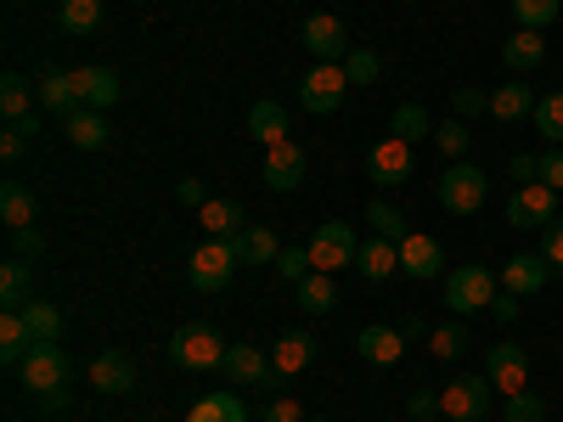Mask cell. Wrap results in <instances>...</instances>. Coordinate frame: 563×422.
I'll return each instance as SVG.
<instances>
[{"mask_svg":"<svg viewBox=\"0 0 563 422\" xmlns=\"http://www.w3.org/2000/svg\"><path fill=\"white\" fill-rule=\"evenodd\" d=\"M501 293V276L490 265H456L445 276V304L451 315H474V310H490V299Z\"/></svg>","mask_w":563,"mask_h":422,"instance_id":"obj_1","label":"cell"},{"mask_svg":"<svg viewBox=\"0 0 563 422\" xmlns=\"http://www.w3.org/2000/svg\"><path fill=\"white\" fill-rule=\"evenodd\" d=\"M225 349H231V344L214 333V326H203V321L180 326V333L169 338V360L186 366V371H214V366H225Z\"/></svg>","mask_w":563,"mask_h":422,"instance_id":"obj_2","label":"cell"},{"mask_svg":"<svg viewBox=\"0 0 563 422\" xmlns=\"http://www.w3.org/2000/svg\"><path fill=\"white\" fill-rule=\"evenodd\" d=\"M355 254H361V237H355V225L350 220H321L316 231H310V270H344V265H355Z\"/></svg>","mask_w":563,"mask_h":422,"instance_id":"obj_3","label":"cell"},{"mask_svg":"<svg viewBox=\"0 0 563 422\" xmlns=\"http://www.w3.org/2000/svg\"><path fill=\"white\" fill-rule=\"evenodd\" d=\"M485 198H490V180H485L479 164L462 158V164H451V169L440 175V203H445V214H479Z\"/></svg>","mask_w":563,"mask_h":422,"instance_id":"obj_4","label":"cell"},{"mask_svg":"<svg viewBox=\"0 0 563 422\" xmlns=\"http://www.w3.org/2000/svg\"><path fill=\"white\" fill-rule=\"evenodd\" d=\"M231 270H238V248H231V237H209L192 259H186V281H192L198 293H220Z\"/></svg>","mask_w":563,"mask_h":422,"instance_id":"obj_5","label":"cell"},{"mask_svg":"<svg viewBox=\"0 0 563 422\" xmlns=\"http://www.w3.org/2000/svg\"><path fill=\"white\" fill-rule=\"evenodd\" d=\"M68 371H74V360L63 344H34L29 360L18 366V378L29 395H52V389H68Z\"/></svg>","mask_w":563,"mask_h":422,"instance_id":"obj_6","label":"cell"},{"mask_svg":"<svg viewBox=\"0 0 563 422\" xmlns=\"http://www.w3.org/2000/svg\"><path fill=\"white\" fill-rule=\"evenodd\" d=\"M490 378L485 371H467V378H451L445 389H440V417H451V422H479L485 411H490Z\"/></svg>","mask_w":563,"mask_h":422,"instance_id":"obj_7","label":"cell"},{"mask_svg":"<svg viewBox=\"0 0 563 422\" xmlns=\"http://www.w3.org/2000/svg\"><path fill=\"white\" fill-rule=\"evenodd\" d=\"M344 90H350V74H344V63H316V68L299 79L305 113H339Z\"/></svg>","mask_w":563,"mask_h":422,"instance_id":"obj_8","label":"cell"},{"mask_svg":"<svg viewBox=\"0 0 563 422\" xmlns=\"http://www.w3.org/2000/svg\"><path fill=\"white\" fill-rule=\"evenodd\" d=\"M558 220V192L547 180H530V186H519L512 192V203H507V225H519V231H547Z\"/></svg>","mask_w":563,"mask_h":422,"instance_id":"obj_9","label":"cell"},{"mask_svg":"<svg viewBox=\"0 0 563 422\" xmlns=\"http://www.w3.org/2000/svg\"><path fill=\"white\" fill-rule=\"evenodd\" d=\"M220 371H225L231 384H243V389H276V378H282V371H276V360H271L260 344H231Z\"/></svg>","mask_w":563,"mask_h":422,"instance_id":"obj_10","label":"cell"},{"mask_svg":"<svg viewBox=\"0 0 563 422\" xmlns=\"http://www.w3.org/2000/svg\"><path fill=\"white\" fill-rule=\"evenodd\" d=\"M485 378H490L496 395L530 389V349H519V344H490V349H485Z\"/></svg>","mask_w":563,"mask_h":422,"instance_id":"obj_11","label":"cell"},{"mask_svg":"<svg viewBox=\"0 0 563 422\" xmlns=\"http://www.w3.org/2000/svg\"><path fill=\"white\" fill-rule=\"evenodd\" d=\"M305 52L316 63H344L355 45H350V29L333 12H316V18H305Z\"/></svg>","mask_w":563,"mask_h":422,"instance_id":"obj_12","label":"cell"},{"mask_svg":"<svg viewBox=\"0 0 563 422\" xmlns=\"http://www.w3.org/2000/svg\"><path fill=\"white\" fill-rule=\"evenodd\" d=\"M34 97H40V108L45 113H57L63 124L85 108V97H79V79L68 74V68H45L40 79H34Z\"/></svg>","mask_w":563,"mask_h":422,"instance_id":"obj_13","label":"cell"},{"mask_svg":"<svg viewBox=\"0 0 563 422\" xmlns=\"http://www.w3.org/2000/svg\"><path fill=\"white\" fill-rule=\"evenodd\" d=\"M260 175H265L271 192H294V186L305 180V147H299V141H282V147H265Z\"/></svg>","mask_w":563,"mask_h":422,"instance_id":"obj_14","label":"cell"},{"mask_svg":"<svg viewBox=\"0 0 563 422\" xmlns=\"http://www.w3.org/2000/svg\"><path fill=\"white\" fill-rule=\"evenodd\" d=\"M355 349H361L366 366H400V355H406V333H400V326L372 321V326H361V333H355Z\"/></svg>","mask_w":563,"mask_h":422,"instance_id":"obj_15","label":"cell"},{"mask_svg":"<svg viewBox=\"0 0 563 422\" xmlns=\"http://www.w3.org/2000/svg\"><path fill=\"white\" fill-rule=\"evenodd\" d=\"M366 175L378 180V186H406V180H411V147H406L400 135L378 141V147H372V158H366Z\"/></svg>","mask_w":563,"mask_h":422,"instance_id":"obj_16","label":"cell"},{"mask_svg":"<svg viewBox=\"0 0 563 422\" xmlns=\"http://www.w3.org/2000/svg\"><path fill=\"white\" fill-rule=\"evenodd\" d=\"M496 276H501V288H507V293L530 299V293H541L547 281H552V265H547L541 254H512V259H507Z\"/></svg>","mask_w":563,"mask_h":422,"instance_id":"obj_17","label":"cell"},{"mask_svg":"<svg viewBox=\"0 0 563 422\" xmlns=\"http://www.w3.org/2000/svg\"><path fill=\"white\" fill-rule=\"evenodd\" d=\"M90 389L97 395H130L135 389V360L124 349H102L90 360Z\"/></svg>","mask_w":563,"mask_h":422,"instance_id":"obj_18","label":"cell"},{"mask_svg":"<svg viewBox=\"0 0 563 422\" xmlns=\"http://www.w3.org/2000/svg\"><path fill=\"white\" fill-rule=\"evenodd\" d=\"M536 90H530V79H507L501 90H490V119L496 124H519V119H536Z\"/></svg>","mask_w":563,"mask_h":422,"instance_id":"obj_19","label":"cell"},{"mask_svg":"<svg viewBox=\"0 0 563 422\" xmlns=\"http://www.w3.org/2000/svg\"><path fill=\"white\" fill-rule=\"evenodd\" d=\"M440 259H445L440 237H422V231H411V237L400 243V270L417 276V281H434V276H440Z\"/></svg>","mask_w":563,"mask_h":422,"instance_id":"obj_20","label":"cell"},{"mask_svg":"<svg viewBox=\"0 0 563 422\" xmlns=\"http://www.w3.org/2000/svg\"><path fill=\"white\" fill-rule=\"evenodd\" d=\"M541 57H547V34L541 29H519V34H507V45H501V63L512 74H536Z\"/></svg>","mask_w":563,"mask_h":422,"instance_id":"obj_21","label":"cell"},{"mask_svg":"<svg viewBox=\"0 0 563 422\" xmlns=\"http://www.w3.org/2000/svg\"><path fill=\"white\" fill-rule=\"evenodd\" d=\"M74 79H79V97H85V108H102V113H108V108L124 97L119 74H113V68H102V63H97V68H79Z\"/></svg>","mask_w":563,"mask_h":422,"instance_id":"obj_22","label":"cell"},{"mask_svg":"<svg viewBox=\"0 0 563 422\" xmlns=\"http://www.w3.org/2000/svg\"><path fill=\"white\" fill-rule=\"evenodd\" d=\"M249 135L260 141V147H282V141H294L288 135V108H282V102H254L249 108Z\"/></svg>","mask_w":563,"mask_h":422,"instance_id":"obj_23","label":"cell"},{"mask_svg":"<svg viewBox=\"0 0 563 422\" xmlns=\"http://www.w3.org/2000/svg\"><path fill=\"white\" fill-rule=\"evenodd\" d=\"M231 248H238V265H276V254H282L271 225H243L238 237H231Z\"/></svg>","mask_w":563,"mask_h":422,"instance_id":"obj_24","label":"cell"},{"mask_svg":"<svg viewBox=\"0 0 563 422\" xmlns=\"http://www.w3.org/2000/svg\"><path fill=\"white\" fill-rule=\"evenodd\" d=\"M108 135H113V124H108V113H102V108H79V113L68 119V141H74L79 153L108 147Z\"/></svg>","mask_w":563,"mask_h":422,"instance_id":"obj_25","label":"cell"},{"mask_svg":"<svg viewBox=\"0 0 563 422\" xmlns=\"http://www.w3.org/2000/svg\"><path fill=\"white\" fill-rule=\"evenodd\" d=\"M29 349H34V333H29L23 310H0V360H7V366H23Z\"/></svg>","mask_w":563,"mask_h":422,"instance_id":"obj_26","label":"cell"},{"mask_svg":"<svg viewBox=\"0 0 563 422\" xmlns=\"http://www.w3.org/2000/svg\"><path fill=\"white\" fill-rule=\"evenodd\" d=\"M355 270H361L366 281H389V276L400 270V243H384V237L361 243V254H355Z\"/></svg>","mask_w":563,"mask_h":422,"instance_id":"obj_27","label":"cell"},{"mask_svg":"<svg viewBox=\"0 0 563 422\" xmlns=\"http://www.w3.org/2000/svg\"><path fill=\"white\" fill-rule=\"evenodd\" d=\"M316 338L310 333H288V338H276V349H271V360H276V371L282 378H294V371H305L310 360H316Z\"/></svg>","mask_w":563,"mask_h":422,"instance_id":"obj_28","label":"cell"},{"mask_svg":"<svg viewBox=\"0 0 563 422\" xmlns=\"http://www.w3.org/2000/svg\"><path fill=\"white\" fill-rule=\"evenodd\" d=\"M294 293H299V310L305 315H327V310L339 304V288H333V276H327V270H310L305 281H294Z\"/></svg>","mask_w":563,"mask_h":422,"instance_id":"obj_29","label":"cell"},{"mask_svg":"<svg viewBox=\"0 0 563 422\" xmlns=\"http://www.w3.org/2000/svg\"><path fill=\"white\" fill-rule=\"evenodd\" d=\"M198 220H203L209 237H238V231H243V203H231V198H209V203L198 209Z\"/></svg>","mask_w":563,"mask_h":422,"instance_id":"obj_30","label":"cell"},{"mask_svg":"<svg viewBox=\"0 0 563 422\" xmlns=\"http://www.w3.org/2000/svg\"><path fill=\"white\" fill-rule=\"evenodd\" d=\"M366 225H372V237H384V243H406L411 237V225H406V214L389 203V198H378V203H366Z\"/></svg>","mask_w":563,"mask_h":422,"instance_id":"obj_31","label":"cell"},{"mask_svg":"<svg viewBox=\"0 0 563 422\" xmlns=\"http://www.w3.org/2000/svg\"><path fill=\"white\" fill-rule=\"evenodd\" d=\"M23 321H29L34 344H63V310H57V304L29 299V304H23Z\"/></svg>","mask_w":563,"mask_h":422,"instance_id":"obj_32","label":"cell"},{"mask_svg":"<svg viewBox=\"0 0 563 422\" xmlns=\"http://www.w3.org/2000/svg\"><path fill=\"white\" fill-rule=\"evenodd\" d=\"M34 85L23 79V74H7V79H0V113H7V124H18V119H29L34 113Z\"/></svg>","mask_w":563,"mask_h":422,"instance_id":"obj_33","label":"cell"},{"mask_svg":"<svg viewBox=\"0 0 563 422\" xmlns=\"http://www.w3.org/2000/svg\"><path fill=\"white\" fill-rule=\"evenodd\" d=\"M186 422H249V406L238 395H203L192 411H186Z\"/></svg>","mask_w":563,"mask_h":422,"instance_id":"obj_34","label":"cell"},{"mask_svg":"<svg viewBox=\"0 0 563 422\" xmlns=\"http://www.w3.org/2000/svg\"><path fill=\"white\" fill-rule=\"evenodd\" d=\"M34 192H29V186H18V180H7V186H0V220H7L12 231L18 225H34Z\"/></svg>","mask_w":563,"mask_h":422,"instance_id":"obj_35","label":"cell"},{"mask_svg":"<svg viewBox=\"0 0 563 422\" xmlns=\"http://www.w3.org/2000/svg\"><path fill=\"white\" fill-rule=\"evenodd\" d=\"M34 293H29V259H7L0 265V304L7 310H23Z\"/></svg>","mask_w":563,"mask_h":422,"instance_id":"obj_36","label":"cell"},{"mask_svg":"<svg viewBox=\"0 0 563 422\" xmlns=\"http://www.w3.org/2000/svg\"><path fill=\"white\" fill-rule=\"evenodd\" d=\"M57 23H63V34H97V23H102V0H63Z\"/></svg>","mask_w":563,"mask_h":422,"instance_id":"obj_37","label":"cell"},{"mask_svg":"<svg viewBox=\"0 0 563 422\" xmlns=\"http://www.w3.org/2000/svg\"><path fill=\"white\" fill-rule=\"evenodd\" d=\"M389 124H395L389 135H400L406 147H411V141H422V135H434V119H429V108H417V102H400Z\"/></svg>","mask_w":563,"mask_h":422,"instance_id":"obj_38","label":"cell"},{"mask_svg":"<svg viewBox=\"0 0 563 422\" xmlns=\"http://www.w3.org/2000/svg\"><path fill=\"white\" fill-rule=\"evenodd\" d=\"M434 141H440V153H445L451 164H462L467 147H474V130H467L462 119H445V124H434Z\"/></svg>","mask_w":563,"mask_h":422,"instance_id":"obj_39","label":"cell"},{"mask_svg":"<svg viewBox=\"0 0 563 422\" xmlns=\"http://www.w3.org/2000/svg\"><path fill=\"white\" fill-rule=\"evenodd\" d=\"M536 130L552 141V147H563V90H552V97L536 102Z\"/></svg>","mask_w":563,"mask_h":422,"instance_id":"obj_40","label":"cell"},{"mask_svg":"<svg viewBox=\"0 0 563 422\" xmlns=\"http://www.w3.org/2000/svg\"><path fill=\"white\" fill-rule=\"evenodd\" d=\"M563 0H512V18H519V29H547L558 23Z\"/></svg>","mask_w":563,"mask_h":422,"instance_id":"obj_41","label":"cell"},{"mask_svg":"<svg viewBox=\"0 0 563 422\" xmlns=\"http://www.w3.org/2000/svg\"><path fill=\"white\" fill-rule=\"evenodd\" d=\"M429 349H434L440 360H456V355L467 349V326H462V321H445V326H434V333H429Z\"/></svg>","mask_w":563,"mask_h":422,"instance_id":"obj_42","label":"cell"},{"mask_svg":"<svg viewBox=\"0 0 563 422\" xmlns=\"http://www.w3.org/2000/svg\"><path fill=\"white\" fill-rule=\"evenodd\" d=\"M344 74H350V85H372L384 74V63H378V52H366V45H355V52L344 57Z\"/></svg>","mask_w":563,"mask_h":422,"instance_id":"obj_43","label":"cell"},{"mask_svg":"<svg viewBox=\"0 0 563 422\" xmlns=\"http://www.w3.org/2000/svg\"><path fill=\"white\" fill-rule=\"evenodd\" d=\"M507 422H547V400L519 389V395H507Z\"/></svg>","mask_w":563,"mask_h":422,"instance_id":"obj_44","label":"cell"},{"mask_svg":"<svg viewBox=\"0 0 563 422\" xmlns=\"http://www.w3.org/2000/svg\"><path fill=\"white\" fill-rule=\"evenodd\" d=\"M40 254H45L40 225H18V231H12V259H40Z\"/></svg>","mask_w":563,"mask_h":422,"instance_id":"obj_45","label":"cell"},{"mask_svg":"<svg viewBox=\"0 0 563 422\" xmlns=\"http://www.w3.org/2000/svg\"><path fill=\"white\" fill-rule=\"evenodd\" d=\"M276 270L288 276V281H305L310 276V248H282L276 254Z\"/></svg>","mask_w":563,"mask_h":422,"instance_id":"obj_46","label":"cell"},{"mask_svg":"<svg viewBox=\"0 0 563 422\" xmlns=\"http://www.w3.org/2000/svg\"><path fill=\"white\" fill-rule=\"evenodd\" d=\"M541 259H547L552 270H563V214L541 231Z\"/></svg>","mask_w":563,"mask_h":422,"instance_id":"obj_47","label":"cell"},{"mask_svg":"<svg viewBox=\"0 0 563 422\" xmlns=\"http://www.w3.org/2000/svg\"><path fill=\"white\" fill-rule=\"evenodd\" d=\"M479 113H490V97L474 90V85H462L456 90V119H479Z\"/></svg>","mask_w":563,"mask_h":422,"instance_id":"obj_48","label":"cell"},{"mask_svg":"<svg viewBox=\"0 0 563 422\" xmlns=\"http://www.w3.org/2000/svg\"><path fill=\"white\" fill-rule=\"evenodd\" d=\"M406 411H411L417 422H434V417H440V389H411Z\"/></svg>","mask_w":563,"mask_h":422,"instance_id":"obj_49","label":"cell"},{"mask_svg":"<svg viewBox=\"0 0 563 422\" xmlns=\"http://www.w3.org/2000/svg\"><path fill=\"white\" fill-rule=\"evenodd\" d=\"M260 422H305V411H299V400H288V395H276L271 406H265V417Z\"/></svg>","mask_w":563,"mask_h":422,"instance_id":"obj_50","label":"cell"},{"mask_svg":"<svg viewBox=\"0 0 563 422\" xmlns=\"http://www.w3.org/2000/svg\"><path fill=\"white\" fill-rule=\"evenodd\" d=\"M519 304H525V299H519V293H507V288H501V293H496V299H490V315H496V321H501V326H507V321H519Z\"/></svg>","mask_w":563,"mask_h":422,"instance_id":"obj_51","label":"cell"},{"mask_svg":"<svg viewBox=\"0 0 563 422\" xmlns=\"http://www.w3.org/2000/svg\"><path fill=\"white\" fill-rule=\"evenodd\" d=\"M507 175H512V180H519V186H530V180H541V158H530V153H519V158H512V164H507Z\"/></svg>","mask_w":563,"mask_h":422,"instance_id":"obj_52","label":"cell"},{"mask_svg":"<svg viewBox=\"0 0 563 422\" xmlns=\"http://www.w3.org/2000/svg\"><path fill=\"white\" fill-rule=\"evenodd\" d=\"M541 180L552 186V192H563V147H552V153L541 158Z\"/></svg>","mask_w":563,"mask_h":422,"instance_id":"obj_53","label":"cell"},{"mask_svg":"<svg viewBox=\"0 0 563 422\" xmlns=\"http://www.w3.org/2000/svg\"><path fill=\"white\" fill-rule=\"evenodd\" d=\"M175 203H186V209H203V203H209L203 180H180V186H175Z\"/></svg>","mask_w":563,"mask_h":422,"instance_id":"obj_54","label":"cell"},{"mask_svg":"<svg viewBox=\"0 0 563 422\" xmlns=\"http://www.w3.org/2000/svg\"><path fill=\"white\" fill-rule=\"evenodd\" d=\"M23 147H29V135H18V130L7 124V135H0V158H7V164H18V158H23Z\"/></svg>","mask_w":563,"mask_h":422,"instance_id":"obj_55","label":"cell"},{"mask_svg":"<svg viewBox=\"0 0 563 422\" xmlns=\"http://www.w3.org/2000/svg\"><path fill=\"white\" fill-rule=\"evenodd\" d=\"M400 333H406V338H422V333H434V326L422 321V315H406V321H400Z\"/></svg>","mask_w":563,"mask_h":422,"instance_id":"obj_56","label":"cell"},{"mask_svg":"<svg viewBox=\"0 0 563 422\" xmlns=\"http://www.w3.org/2000/svg\"><path fill=\"white\" fill-rule=\"evenodd\" d=\"M63 406H68V389H52V395H40V411H52V417H57Z\"/></svg>","mask_w":563,"mask_h":422,"instance_id":"obj_57","label":"cell"},{"mask_svg":"<svg viewBox=\"0 0 563 422\" xmlns=\"http://www.w3.org/2000/svg\"><path fill=\"white\" fill-rule=\"evenodd\" d=\"M305 422H327V417H305Z\"/></svg>","mask_w":563,"mask_h":422,"instance_id":"obj_58","label":"cell"},{"mask_svg":"<svg viewBox=\"0 0 563 422\" xmlns=\"http://www.w3.org/2000/svg\"><path fill=\"white\" fill-rule=\"evenodd\" d=\"M434 422H451V417H434Z\"/></svg>","mask_w":563,"mask_h":422,"instance_id":"obj_59","label":"cell"}]
</instances>
